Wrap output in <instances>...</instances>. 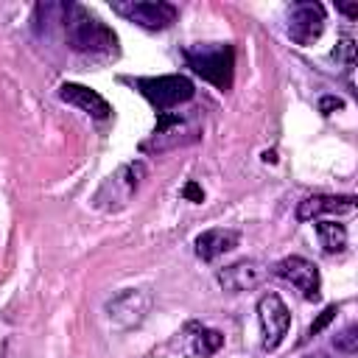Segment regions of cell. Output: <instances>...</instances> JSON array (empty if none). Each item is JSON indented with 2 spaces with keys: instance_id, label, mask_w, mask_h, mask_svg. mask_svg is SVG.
<instances>
[{
  "instance_id": "6da1fadb",
  "label": "cell",
  "mask_w": 358,
  "mask_h": 358,
  "mask_svg": "<svg viewBox=\"0 0 358 358\" xmlns=\"http://www.w3.org/2000/svg\"><path fill=\"white\" fill-rule=\"evenodd\" d=\"M59 11H62L67 45L73 50L90 53V56H109L117 50L115 31L101 17H95L90 8H84L81 3H64V6H59Z\"/></svg>"
},
{
  "instance_id": "7a4b0ae2",
  "label": "cell",
  "mask_w": 358,
  "mask_h": 358,
  "mask_svg": "<svg viewBox=\"0 0 358 358\" xmlns=\"http://www.w3.org/2000/svg\"><path fill=\"white\" fill-rule=\"evenodd\" d=\"M187 67L210 81L215 90H229L232 76H235V48L229 42H215V45H190L182 50Z\"/></svg>"
},
{
  "instance_id": "3957f363",
  "label": "cell",
  "mask_w": 358,
  "mask_h": 358,
  "mask_svg": "<svg viewBox=\"0 0 358 358\" xmlns=\"http://www.w3.org/2000/svg\"><path fill=\"white\" fill-rule=\"evenodd\" d=\"M134 87L137 92L159 112L165 109H173L179 103H187L193 95H196V87L187 76H145V78H134Z\"/></svg>"
},
{
  "instance_id": "277c9868",
  "label": "cell",
  "mask_w": 358,
  "mask_h": 358,
  "mask_svg": "<svg viewBox=\"0 0 358 358\" xmlns=\"http://www.w3.org/2000/svg\"><path fill=\"white\" fill-rule=\"evenodd\" d=\"M112 11L145 31H165L179 17V8L165 0H115Z\"/></svg>"
},
{
  "instance_id": "5b68a950",
  "label": "cell",
  "mask_w": 358,
  "mask_h": 358,
  "mask_svg": "<svg viewBox=\"0 0 358 358\" xmlns=\"http://www.w3.org/2000/svg\"><path fill=\"white\" fill-rule=\"evenodd\" d=\"M257 319H260V336H263V350L266 352H274L285 336H288V327H291V310L288 305L280 299V294L268 291L260 296L257 302Z\"/></svg>"
},
{
  "instance_id": "8992f818",
  "label": "cell",
  "mask_w": 358,
  "mask_h": 358,
  "mask_svg": "<svg viewBox=\"0 0 358 358\" xmlns=\"http://www.w3.org/2000/svg\"><path fill=\"white\" fill-rule=\"evenodd\" d=\"M148 308H151L148 291H143V288H123L120 294H115L106 302V319L115 327H120V330H131V327H140L145 322Z\"/></svg>"
},
{
  "instance_id": "52a82bcc",
  "label": "cell",
  "mask_w": 358,
  "mask_h": 358,
  "mask_svg": "<svg viewBox=\"0 0 358 358\" xmlns=\"http://www.w3.org/2000/svg\"><path fill=\"white\" fill-rule=\"evenodd\" d=\"M322 34H324V6L313 3V0L291 3V8H288V36L296 45L308 48Z\"/></svg>"
},
{
  "instance_id": "ba28073f",
  "label": "cell",
  "mask_w": 358,
  "mask_h": 358,
  "mask_svg": "<svg viewBox=\"0 0 358 358\" xmlns=\"http://www.w3.org/2000/svg\"><path fill=\"white\" fill-rule=\"evenodd\" d=\"M274 274L282 277L285 282H291L308 302L319 299V288H322V277H319V268L316 263H310L308 257H299V255H291V257H282L277 266H274Z\"/></svg>"
},
{
  "instance_id": "9c48e42d",
  "label": "cell",
  "mask_w": 358,
  "mask_h": 358,
  "mask_svg": "<svg viewBox=\"0 0 358 358\" xmlns=\"http://www.w3.org/2000/svg\"><path fill=\"white\" fill-rule=\"evenodd\" d=\"M268 268L260 263V260H238V263H229L224 266L215 277H218V285L229 294H241V291H252L255 285H260L266 280Z\"/></svg>"
},
{
  "instance_id": "30bf717a",
  "label": "cell",
  "mask_w": 358,
  "mask_h": 358,
  "mask_svg": "<svg viewBox=\"0 0 358 358\" xmlns=\"http://www.w3.org/2000/svg\"><path fill=\"white\" fill-rule=\"evenodd\" d=\"M59 98H62L64 103H70V106H78L81 112H87V115L95 117V120H106V117L112 115V106H109V101H106L101 92L90 90V87H84V84H76V81L62 84V87H59Z\"/></svg>"
},
{
  "instance_id": "8fae6325",
  "label": "cell",
  "mask_w": 358,
  "mask_h": 358,
  "mask_svg": "<svg viewBox=\"0 0 358 358\" xmlns=\"http://www.w3.org/2000/svg\"><path fill=\"white\" fill-rule=\"evenodd\" d=\"M355 196H330V193H316L308 196L296 204V218L299 221H313L319 215H344L355 213Z\"/></svg>"
},
{
  "instance_id": "7c38bea8",
  "label": "cell",
  "mask_w": 358,
  "mask_h": 358,
  "mask_svg": "<svg viewBox=\"0 0 358 358\" xmlns=\"http://www.w3.org/2000/svg\"><path fill=\"white\" fill-rule=\"evenodd\" d=\"M143 176H145V165H143L140 159H137V162H126L123 168H117V171L106 179V185L101 187V193H98V196L109 193V201H115V204H126V201H129V196L140 187Z\"/></svg>"
},
{
  "instance_id": "4fadbf2b",
  "label": "cell",
  "mask_w": 358,
  "mask_h": 358,
  "mask_svg": "<svg viewBox=\"0 0 358 358\" xmlns=\"http://www.w3.org/2000/svg\"><path fill=\"white\" fill-rule=\"evenodd\" d=\"M241 241V232L238 229H204L201 235H196L193 241V249H196V257L210 263L215 257H221L224 252L235 249Z\"/></svg>"
},
{
  "instance_id": "5bb4252c",
  "label": "cell",
  "mask_w": 358,
  "mask_h": 358,
  "mask_svg": "<svg viewBox=\"0 0 358 358\" xmlns=\"http://www.w3.org/2000/svg\"><path fill=\"white\" fill-rule=\"evenodd\" d=\"M316 235L322 241V249L327 255H338L347 249V229L336 221H316Z\"/></svg>"
},
{
  "instance_id": "9a60e30c",
  "label": "cell",
  "mask_w": 358,
  "mask_h": 358,
  "mask_svg": "<svg viewBox=\"0 0 358 358\" xmlns=\"http://www.w3.org/2000/svg\"><path fill=\"white\" fill-rule=\"evenodd\" d=\"M190 330L196 333V336H190V338H193V352H196V355H213V352L221 350L224 336H221L218 330L199 327V324H190Z\"/></svg>"
},
{
  "instance_id": "2e32d148",
  "label": "cell",
  "mask_w": 358,
  "mask_h": 358,
  "mask_svg": "<svg viewBox=\"0 0 358 358\" xmlns=\"http://www.w3.org/2000/svg\"><path fill=\"white\" fill-rule=\"evenodd\" d=\"M333 347H336V352L355 355L358 352V324H347L341 333H336L333 336Z\"/></svg>"
},
{
  "instance_id": "e0dca14e",
  "label": "cell",
  "mask_w": 358,
  "mask_h": 358,
  "mask_svg": "<svg viewBox=\"0 0 358 358\" xmlns=\"http://www.w3.org/2000/svg\"><path fill=\"white\" fill-rule=\"evenodd\" d=\"M336 313H338V308H336V305H327V308H324V310H322V313H319V316L310 322V327H308L305 338H313V336H319V333H322V330H324V327H327V324L336 319Z\"/></svg>"
},
{
  "instance_id": "ac0fdd59",
  "label": "cell",
  "mask_w": 358,
  "mask_h": 358,
  "mask_svg": "<svg viewBox=\"0 0 358 358\" xmlns=\"http://www.w3.org/2000/svg\"><path fill=\"white\" fill-rule=\"evenodd\" d=\"M352 56H355L352 39H350V36H341V42H338L336 50H333V59H336V62H344V64L350 67V64H352Z\"/></svg>"
},
{
  "instance_id": "d6986e66",
  "label": "cell",
  "mask_w": 358,
  "mask_h": 358,
  "mask_svg": "<svg viewBox=\"0 0 358 358\" xmlns=\"http://www.w3.org/2000/svg\"><path fill=\"white\" fill-rule=\"evenodd\" d=\"M341 106H344V101H341V98H336V95H327V98H322V101H319V112H322V115H333V112H336V109H341Z\"/></svg>"
},
{
  "instance_id": "ffe728a7",
  "label": "cell",
  "mask_w": 358,
  "mask_h": 358,
  "mask_svg": "<svg viewBox=\"0 0 358 358\" xmlns=\"http://www.w3.org/2000/svg\"><path fill=\"white\" fill-rule=\"evenodd\" d=\"M182 196H185V199H190V201H196V204H199V201H201V199H204V190H201V187H199V185H196V182H187V185H185V187H182Z\"/></svg>"
},
{
  "instance_id": "44dd1931",
  "label": "cell",
  "mask_w": 358,
  "mask_h": 358,
  "mask_svg": "<svg viewBox=\"0 0 358 358\" xmlns=\"http://www.w3.org/2000/svg\"><path fill=\"white\" fill-rule=\"evenodd\" d=\"M336 8H338L344 17H350V20L358 17V3H336Z\"/></svg>"
}]
</instances>
